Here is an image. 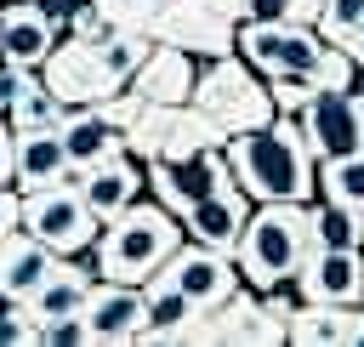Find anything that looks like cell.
Wrapping results in <instances>:
<instances>
[{
	"label": "cell",
	"instance_id": "8",
	"mask_svg": "<svg viewBox=\"0 0 364 347\" xmlns=\"http://www.w3.org/2000/svg\"><path fill=\"white\" fill-rule=\"evenodd\" d=\"M154 279H165V284H176L199 313L205 307H216V301H228L233 290H239V267H233V256L228 250H210V245H176L159 267H154Z\"/></svg>",
	"mask_w": 364,
	"mask_h": 347
},
{
	"label": "cell",
	"instance_id": "5",
	"mask_svg": "<svg viewBox=\"0 0 364 347\" xmlns=\"http://www.w3.org/2000/svg\"><path fill=\"white\" fill-rule=\"evenodd\" d=\"M17 228L23 233H34L46 250H57V256H80L91 239H97V216H91V205L80 199V188L74 182H51V188H28V193H17Z\"/></svg>",
	"mask_w": 364,
	"mask_h": 347
},
{
	"label": "cell",
	"instance_id": "24",
	"mask_svg": "<svg viewBox=\"0 0 364 347\" xmlns=\"http://www.w3.org/2000/svg\"><path fill=\"white\" fill-rule=\"evenodd\" d=\"M63 114H68V102H63L57 91H46V85H40V74H28V85L6 102V114H0V119H6L11 131H40V125H63Z\"/></svg>",
	"mask_w": 364,
	"mask_h": 347
},
{
	"label": "cell",
	"instance_id": "22",
	"mask_svg": "<svg viewBox=\"0 0 364 347\" xmlns=\"http://www.w3.org/2000/svg\"><path fill=\"white\" fill-rule=\"evenodd\" d=\"M347 336H353V307L296 301L284 319V341H296V347H347Z\"/></svg>",
	"mask_w": 364,
	"mask_h": 347
},
{
	"label": "cell",
	"instance_id": "25",
	"mask_svg": "<svg viewBox=\"0 0 364 347\" xmlns=\"http://www.w3.org/2000/svg\"><path fill=\"white\" fill-rule=\"evenodd\" d=\"M307 233H313V245H336V250H358L364 245V216L358 210H347V205H336V199H307Z\"/></svg>",
	"mask_w": 364,
	"mask_h": 347
},
{
	"label": "cell",
	"instance_id": "18",
	"mask_svg": "<svg viewBox=\"0 0 364 347\" xmlns=\"http://www.w3.org/2000/svg\"><path fill=\"white\" fill-rule=\"evenodd\" d=\"M57 40H63V28H57L40 6H28V0L0 6V57H6V63H17V68H40L46 51H51Z\"/></svg>",
	"mask_w": 364,
	"mask_h": 347
},
{
	"label": "cell",
	"instance_id": "14",
	"mask_svg": "<svg viewBox=\"0 0 364 347\" xmlns=\"http://www.w3.org/2000/svg\"><path fill=\"white\" fill-rule=\"evenodd\" d=\"M245 216H250V193H245L239 182H228V188H216V193H205V199H193V205L182 210V239L233 256V245H239V233H245Z\"/></svg>",
	"mask_w": 364,
	"mask_h": 347
},
{
	"label": "cell",
	"instance_id": "20",
	"mask_svg": "<svg viewBox=\"0 0 364 347\" xmlns=\"http://www.w3.org/2000/svg\"><path fill=\"white\" fill-rule=\"evenodd\" d=\"M85 290H91V273L80 267V262H68V256H57L51 262V273L34 284V296L23 301V313L34 319V324H51V319H68V313H80V301H85Z\"/></svg>",
	"mask_w": 364,
	"mask_h": 347
},
{
	"label": "cell",
	"instance_id": "2",
	"mask_svg": "<svg viewBox=\"0 0 364 347\" xmlns=\"http://www.w3.org/2000/svg\"><path fill=\"white\" fill-rule=\"evenodd\" d=\"M313 250V233H307V205L296 199H267L245 216V233L233 245V267L239 279H250L256 290H273V284H290L301 256Z\"/></svg>",
	"mask_w": 364,
	"mask_h": 347
},
{
	"label": "cell",
	"instance_id": "7",
	"mask_svg": "<svg viewBox=\"0 0 364 347\" xmlns=\"http://www.w3.org/2000/svg\"><path fill=\"white\" fill-rule=\"evenodd\" d=\"M142 182L154 188V199H159L171 216H182L193 199L228 188L233 171H228V159H222V142H210V148H193V154H182V159H148V176H142Z\"/></svg>",
	"mask_w": 364,
	"mask_h": 347
},
{
	"label": "cell",
	"instance_id": "30",
	"mask_svg": "<svg viewBox=\"0 0 364 347\" xmlns=\"http://www.w3.org/2000/svg\"><path fill=\"white\" fill-rule=\"evenodd\" d=\"M28 6H40V11H46V17H51V23L63 28V23H68V11H74L80 0H28Z\"/></svg>",
	"mask_w": 364,
	"mask_h": 347
},
{
	"label": "cell",
	"instance_id": "31",
	"mask_svg": "<svg viewBox=\"0 0 364 347\" xmlns=\"http://www.w3.org/2000/svg\"><path fill=\"white\" fill-rule=\"evenodd\" d=\"M341 51H347V57H353V68L364 74V28H353V34L341 40Z\"/></svg>",
	"mask_w": 364,
	"mask_h": 347
},
{
	"label": "cell",
	"instance_id": "13",
	"mask_svg": "<svg viewBox=\"0 0 364 347\" xmlns=\"http://www.w3.org/2000/svg\"><path fill=\"white\" fill-rule=\"evenodd\" d=\"M148 28L165 40V46H193V51H210V57H228L233 51V17L228 11H216L210 0H165L154 17H148Z\"/></svg>",
	"mask_w": 364,
	"mask_h": 347
},
{
	"label": "cell",
	"instance_id": "11",
	"mask_svg": "<svg viewBox=\"0 0 364 347\" xmlns=\"http://www.w3.org/2000/svg\"><path fill=\"white\" fill-rule=\"evenodd\" d=\"M80 319H85V336L97 347H119V341H136L148 313H142V284H119V279H91L85 301H80Z\"/></svg>",
	"mask_w": 364,
	"mask_h": 347
},
{
	"label": "cell",
	"instance_id": "35",
	"mask_svg": "<svg viewBox=\"0 0 364 347\" xmlns=\"http://www.w3.org/2000/svg\"><path fill=\"white\" fill-rule=\"evenodd\" d=\"M353 97V108H358V119H364V91H347Z\"/></svg>",
	"mask_w": 364,
	"mask_h": 347
},
{
	"label": "cell",
	"instance_id": "32",
	"mask_svg": "<svg viewBox=\"0 0 364 347\" xmlns=\"http://www.w3.org/2000/svg\"><path fill=\"white\" fill-rule=\"evenodd\" d=\"M0 182H11V125L0 119Z\"/></svg>",
	"mask_w": 364,
	"mask_h": 347
},
{
	"label": "cell",
	"instance_id": "16",
	"mask_svg": "<svg viewBox=\"0 0 364 347\" xmlns=\"http://www.w3.org/2000/svg\"><path fill=\"white\" fill-rule=\"evenodd\" d=\"M68 182L80 188V199L91 205L97 222H108V216H119L131 199H142V165H136L131 154H114V159H102V165H85V171H74Z\"/></svg>",
	"mask_w": 364,
	"mask_h": 347
},
{
	"label": "cell",
	"instance_id": "15",
	"mask_svg": "<svg viewBox=\"0 0 364 347\" xmlns=\"http://www.w3.org/2000/svg\"><path fill=\"white\" fill-rule=\"evenodd\" d=\"M74 165L63 154V137L57 125H40V131H11V188L28 193V188H51V182H68Z\"/></svg>",
	"mask_w": 364,
	"mask_h": 347
},
{
	"label": "cell",
	"instance_id": "4",
	"mask_svg": "<svg viewBox=\"0 0 364 347\" xmlns=\"http://www.w3.org/2000/svg\"><path fill=\"white\" fill-rule=\"evenodd\" d=\"M188 102L222 131V137H233V131H250V125H267L273 119V97H267V80H256L250 74V63L245 57H216L205 74H193V91H188Z\"/></svg>",
	"mask_w": 364,
	"mask_h": 347
},
{
	"label": "cell",
	"instance_id": "33",
	"mask_svg": "<svg viewBox=\"0 0 364 347\" xmlns=\"http://www.w3.org/2000/svg\"><path fill=\"white\" fill-rule=\"evenodd\" d=\"M210 6H216V11H228V17H239V11H245V0H210Z\"/></svg>",
	"mask_w": 364,
	"mask_h": 347
},
{
	"label": "cell",
	"instance_id": "28",
	"mask_svg": "<svg viewBox=\"0 0 364 347\" xmlns=\"http://www.w3.org/2000/svg\"><path fill=\"white\" fill-rule=\"evenodd\" d=\"M245 17H267V23H313L318 0H245Z\"/></svg>",
	"mask_w": 364,
	"mask_h": 347
},
{
	"label": "cell",
	"instance_id": "3",
	"mask_svg": "<svg viewBox=\"0 0 364 347\" xmlns=\"http://www.w3.org/2000/svg\"><path fill=\"white\" fill-rule=\"evenodd\" d=\"M91 245H97V273H102V279L142 284V279L182 245V216H171L159 199H154V205L131 199L119 216L102 222V233H97Z\"/></svg>",
	"mask_w": 364,
	"mask_h": 347
},
{
	"label": "cell",
	"instance_id": "10",
	"mask_svg": "<svg viewBox=\"0 0 364 347\" xmlns=\"http://www.w3.org/2000/svg\"><path fill=\"white\" fill-rule=\"evenodd\" d=\"M290 119H296V131H301V142H307L313 159L347 154V148H358V137H364V119H358L353 97H347V91H324V85H318Z\"/></svg>",
	"mask_w": 364,
	"mask_h": 347
},
{
	"label": "cell",
	"instance_id": "26",
	"mask_svg": "<svg viewBox=\"0 0 364 347\" xmlns=\"http://www.w3.org/2000/svg\"><path fill=\"white\" fill-rule=\"evenodd\" d=\"M267 80V97H273V114H296L313 91H318V80L307 74V68H284V74H262Z\"/></svg>",
	"mask_w": 364,
	"mask_h": 347
},
{
	"label": "cell",
	"instance_id": "12",
	"mask_svg": "<svg viewBox=\"0 0 364 347\" xmlns=\"http://www.w3.org/2000/svg\"><path fill=\"white\" fill-rule=\"evenodd\" d=\"M296 296L301 301H330V307H353L364 296V250H336V245H313L296 267Z\"/></svg>",
	"mask_w": 364,
	"mask_h": 347
},
{
	"label": "cell",
	"instance_id": "17",
	"mask_svg": "<svg viewBox=\"0 0 364 347\" xmlns=\"http://www.w3.org/2000/svg\"><path fill=\"white\" fill-rule=\"evenodd\" d=\"M57 137H63V154H68V165H74V171H85V165H102V159L125 154V131H119V125H108L97 102H74V108L63 114Z\"/></svg>",
	"mask_w": 364,
	"mask_h": 347
},
{
	"label": "cell",
	"instance_id": "6",
	"mask_svg": "<svg viewBox=\"0 0 364 347\" xmlns=\"http://www.w3.org/2000/svg\"><path fill=\"white\" fill-rule=\"evenodd\" d=\"M233 46H239V57L250 63V68H262V74H284V68H318V57H324V34L313 28V23H267V17H245L239 28H233Z\"/></svg>",
	"mask_w": 364,
	"mask_h": 347
},
{
	"label": "cell",
	"instance_id": "23",
	"mask_svg": "<svg viewBox=\"0 0 364 347\" xmlns=\"http://www.w3.org/2000/svg\"><path fill=\"white\" fill-rule=\"evenodd\" d=\"M313 176H318V193H324V199H336V205H347V210L364 216V154H358V148L318 159Z\"/></svg>",
	"mask_w": 364,
	"mask_h": 347
},
{
	"label": "cell",
	"instance_id": "21",
	"mask_svg": "<svg viewBox=\"0 0 364 347\" xmlns=\"http://www.w3.org/2000/svg\"><path fill=\"white\" fill-rule=\"evenodd\" d=\"M51 262H57V250H46L34 233L11 228V233L0 239V290H6V296H17V301H28V296H34V284L51 273Z\"/></svg>",
	"mask_w": 364,
	"mask_h": 347
},
{
	"label": "cell",
	"instance_id": "27",
	"mask_svg": "<svg viewBox=\"0 0 364 347\" xmlns=\"http://www.w3.org/2000/svg\"><path fill=\"white\" fill-rule=\"evenodd\" d=\"M313 28H318L324 40H336V46H341L353 28H364V0H318Z\"/></svg>",
	"mask_w": 364,
	"mask_h": 347
},
{
	"label": "cell",
	"instance_id": "34",
	"mask_svg": "<svg viewBox=\"0 0 364 347\" xmlns=\"http://www.w3.org/2000/svg\"><path fill=\"white\" fill-rule=\"evenodd\" d=\"M17 307H23V301H17V296H6V290H0V319H11V313H17Z\"/></svg>",
	"mask_w": 364,
	"mask_h": 347
},
{
	"label": "cell",
	"instance_id": "36",
	"mask_svg": "<svg viewBox=\"0 0 364 347\" xmlns=\"http://www.w3.org/2000/svg\"><path fill=\"white\" fill-rule=\"evenodd\" d=\"M358 154H364V137H358Z\"/></svg>",
	"mask_w": 364,
	"mask_h": 347
},
{
	"label": "cell",
	"instance_id": "37",
	"mask_svg": "<svg viewBox=\"0 0 364 347\" xmlns=\"http://www.w3.org/2000/svg\"><path fill=\"white\" fill-rule=\"evenodd\" d=\"M358 250H364V245H358Z\"/></svg>",
	"mask_w": 364,
	"mask_h": 347
},
{
	"label": "cell",
	"instance_id": "29",
	"mask_svg": "<svg viewBox=\"0 0 364 347\" xmlns=\"http://www.w3.org/2000/svg\"><path fill=\"white\" fill-rule=\"evenodd\" d=\"M11 228H17V188H6V182H0V239H6Z\"/></svg>",
	"mask_w": 364,
	"mask_h": 347
},
{
	"label": "cell",
	"instance_id": "19",
	"mask_svg": "<svg viewBox=\"0 0 364 347\" xmlns=\"http://www.w3.org/2000/svg\"><path fill=\"white\" fill-rule=\"evenodd\" d=\"M131 91L142 102H188V91H193V57L182 46H165V40L148 46V57L131 74Z\"/></svg>",
	"mask_w": 364,
	"mask_h": 347
},
{
	"label": "cell",
	"instance_id": "1",
	"mask_svg": "<svg viewBox=\"0 0 364 347\" xmlns=\"http://www.w3.org/2000/svg\"><path fill=\"white\" fill-rule=\"evenodd\" d=\"M222 159H228L233 182H239L256 205H267V199H296V205H307V199L318 193V176H313L318 159L307 154V142H301V131H296L290 114H273L267 125L233 131V137L222 142Z\"/></svg>",
	"mask_w": 364,
	"mask_h": 347
},
{
	"label": "cell",
	"instance_id": "9",
	"mask_svg": "<svg viewBox=\"0 0 364 347\" xmlns=\"http://www.w3.org/2000/svg\"><path fill=\"white\" fill-rule=\"evenodd\" d=\"M34 74H40V85H46V91H57L68 108H74V102H97V97L119 91V85L102 74V63H97V40H85V34L57 40Z\"/></svg>",
	"mask_w": 364,
	"mask_h": 347
}]
</instances>
